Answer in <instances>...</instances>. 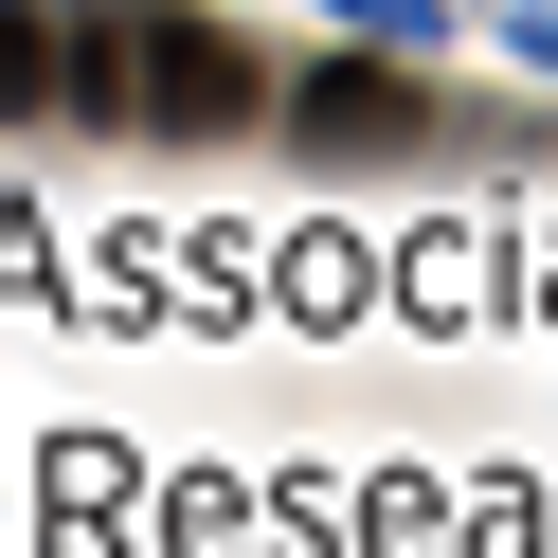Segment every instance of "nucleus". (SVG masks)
Returning <instances> with one entry per match:
<instances>
[{
    "label": "nucleus",
    "mask_w": 558,
    "mask_h": 558,
    "mask_svg": "<svg viewBox=\"0 0 558 558\" xmlns=\"http://www.w3.org/2000/svg\"><path fill=\"white\" fill-rule=\"evenodd\" d=\"M253 54L217 37V19H181V0H145V19H126V126H162V145H234V126H253Z\"/></svg>",
    "instance_id": "f257e3e1"
},
{
    "label": "nucleus",
    "mask_w": 558,
    "mask_h": 558,
    "mask_svg": "<svg viewBox=\"0 0 558 558\" xmlns=\"http://www.w3.org/2000/svg\"><path fill=\"white\" fill-rule=\"evenodd\" d=\"M289 126H306L325 162H378V145H414L433 109H414V73H378V54H325V73L289 90Z\"/></svg>",
    "instance_id": "f03ea898"
},
{
    "label": "nucleus",
    "mask_w": 558,
    "mask_h": 558,
    "mask_svg": "<svg viewBox=\"0 0 558 558\" xmlns=\"http://www.w3.org/2000/svg\"><path fill=\"white\" fill-rule=\"evenodd\" d=\"M54 109V0H0V126Z\"/></svg>",
    "instance_id": "7ed1b4c3"
},
{
    "label": "nucleus",
    "mask_w": 558,
    "mask_h": 558,
    "mask_svg": "<svg viewBox=\"0 0 558 558\" xmlns=\"http://www.w3.org/2000/svg\"><path fill=\"white\" fill-rule=\"evenodd\" d=\"M361 37H450V0H342Z\"/></svg>",
    "instance_id": "20e7f679"
},
{
    "label": "nucleus",
    "mask_w": 558,
    "mask_h": 558,
    "mask_svg": "<svg viewBox=\"0 0 558 558\" xmlns=\"http://www.w3.org/2000/svg\"><path fill=\"white\" fill-rule=\"evenodd\" d=\"M522 54H541V73H558V0H522Z\"/></svg>",
    "instance_id": "39448f33"
}]
</instances>
